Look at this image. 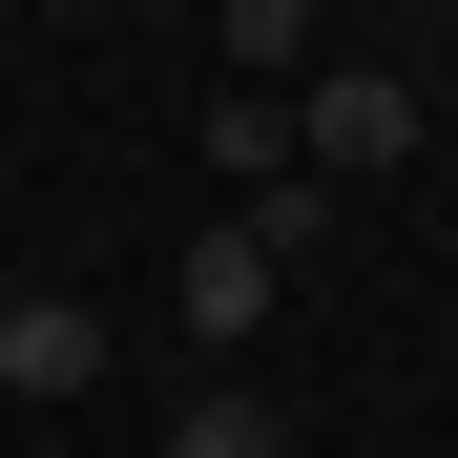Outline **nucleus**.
I'll list each match as a JSON object with an SVG mask.
<instances>
[{
  "instance_id": "4",
  "label": "nucleus",
  "mask_w": 458,
  "mask_h": 458,
  "mask_svg": "<svg viewBox=\"0 0 458 458\" xmlns=\"http://www.w3.org/2000/svg\"><path fill=\"white\" fill-rule=\"evenodd\" d=\"M167 458H292V417H271V396H250V375H208V396H188V417H167Z\"/></svg>"
},
{
  "instance_id": "5",
  "label": "nucleus",
  "mask_w": 458,
  "mask_h": 458,
  "mask_svg": "<svg viewBox=\"0 0 458 458\" xmlns=\"http://www.w3.org/2000/svg\"><path fill=\"white\" fill-rule=\"evenodd\" d=\"M292 42H313V0H229V63H250V84H271Z\"/></svg>"
},
{
  "instance_id": "3",
  "label": "nucleus",
  "mask_w": 458,
  "mask_h": 458,
  "mask_svg": "<svg viewBox=\"0 0 458 458\" xmlns=\"http://www.w3.org/2000/svg\"><path fill=\"white\" fill-rule=\"evenodd\" d=\"M105 375V313L84 292H0V396H84Z\"/></svg>"
},
{
  "instance_id": "2",
  "label": "nucleus",
  "mask_w": 458,
  "mask_h": 458,
  "mask_svg": "<svg viewBox=\"0 0 458 458\" xmlns=\"http://www.w3.org/2000/svg\"><path fill=\"white\" fill-rule=\"evenodd\" d=\"M292 146H313V167H396V146H417V84H396V63H313V84H292Z\"/></svg>"
},
{
  "instance_id": "1",
  "label": "nucleus",
  "mask_w": 458,
  "mask_h": 458,
  "mask_svg": "<svg viewBox=\"0 0 458 458\" xmlns=\"http://www.w3.org/2000/svg\"><path fill=\"white\" fill-rule=\"evenodd\" d=\"M167 313H188L208 354H250V334L292 313V250H271V229H250V208H229V229H188V271H167Z\"/></svg>"
}]
</instances>
